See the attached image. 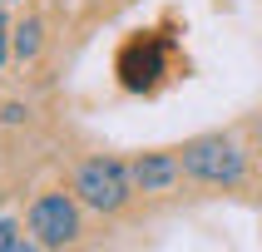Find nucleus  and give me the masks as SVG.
Here are the masks:
<instances>
[{
    "mask_svg": "<svg viewBox=\"0 0 262 252\" xmlns=\"http://www.w3.org/2000/svg\"><path fill=\"white\" fill-rule=\"evenodd\" d=\"M129 183L134 173L124 163L114 158H89L74 178V193H79V203H89L94 213H119V208L129 203Z\"/></svg>",
    "mask_w": 262,
    "mask_h": 252,
    "instance_id": "f257e3e1",
    "label": "nucleus"
},
{
    "mask_svg": "<svg viewBox=\"0 0 262 252\" xmlns=\"http://www.w3.org/2000/svg\"><path fill=\"white\" fill-rule=\"evenodd\" d=\"M183 173L188 178H198V183H243V153H237V144L233 139H193L188 148H183Z\"/></svg>",
    "mask_w": 262,
    "mask_h": 252,
    "instance_id": "f03ea898",
    "label": "nucleus"
},
{
    "mask_svg": "<svg viewBox=\"0 0 262 252\" xmlns=\"http://www.w3.org/2000/svg\"><path fill=\"white\" fill-rule=\"evenodd\" d=\"M30 233L40 247H64L79 237V208L70 193H45L30 203Z\"/></svg>",
    "mask_w": 262,
    "mask_h": 252,
    "instance_id": "7ed1b4c3",
    "label": "nucleus"
},
{
    "mask_svg": "<svg viewBox=\"0 0 262 252\" xmlns=\"http://www.w3.org/2000/svg\"><path fill=\"white\" fill-rule=\"evenodd\" d=\"M119 74H124V84L129 89H154L163 74V40L144 35V40H129L124 44V55H119Z\"/></svg>",
    "mask_w": 262,
    "mask_h": 252,
    "instance_id": "20e7f679",
    "label": "nucleus"
},
{
    "mask_svg": "<svg viewBox=\"0 0 262 252\" xmlns=\"http://www.w3.org/2000/svg\"><path fill=\"white\" fill-rule=\"evenodd\" d=\"M178 173H183V163H178L173 153H144V158L134 163V183L144 193H163Z\"/></svg>",
    "mask_w": 262,
    "mask_h": 252,
    "instance_id": "39448f33",
    "label": "nucleus"
},
{
    "mask_svg": "<svg viewBox=\"0 0 262 252\" xmlns=\"http://www.w3.org/2000/svg\"><path fill=\"white\" fill-rule=\"evenodd\" d=\"M35 50H40V20H20V25H15V55L30 59Z\"/></svg>",
    "mask_w": 262,
    "mask_h": 252,
    "instance_id": "423d86ee",
    "label": "nucleus"
},
{
    "mask_svg": "<svg viewBox=\"0 0 262 252\" xmlns=\"http://www.w3.org/2000/svg\"><path fill=\"white\" fill-rule=\"evenodd\" d=\"M15 247H25L20 227H15V222H0V252H15Z\"/></svg>",
    "mask_w": 262,
    "mask_h": 252,
    "instance_id": "0eeeda50",
    "label": "nucleus"
},
{
    "mask_svg": "<svg viewBox=\"0 0 262 252\" xmlns=\"http://www.w3.org/2000/svg\"><path fill=\"white\" fill-rule=\"evenodd\" d=\"M5 30L10 25H5V15H0V59H5Z\"/></svg>",
    "mask_w": 262,
    "mask_h": 252,
    "instance_id": "6e6552de",
    "label": "nucleus"
},
{
    "mask_svg": "<svg viewBox=\"0 0 262 252\" xmlns=\"http://www.w3.org/2000/svg\"><path fill=\"white\" fill-rule=\"evenodd\" d=\"M0 5H10V0H0Z\"/></svg>",
    "mask_w": 262,
    "mask_h": 252,
    "instance_id": "1a4fd4ad",
    "label": "nucleus"
}]
</instances>
